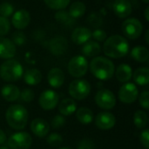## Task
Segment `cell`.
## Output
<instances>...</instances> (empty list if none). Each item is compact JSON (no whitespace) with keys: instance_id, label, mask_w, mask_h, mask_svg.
I'll return each mask as SVG.
<instances>
[{"instance_id":"cell-1","label":"cell","mask_w":149,"mask_h":149,"mask_svg":"<svg viewBox=\"0 0 149 149\" xmlns=\"http://www.w3.org/2000/svg\"><path fill=\"white\" fill-rule=\"evenodd\" d=\"M105 55L112 58H120L127 55L129 43L126 38L120 35H113L105 40L103 45Z\"/></svg>"},{"instance_id":"cell-2","label":"cell","mask_w":149,"mask_h":149,"mask_svg":"<svg viewBox=\"0 0 149 149\" xmlns=\"http://www.w3.org/2000/svg\"><path fill=\"white\" fill-rule=\"evenodd\" d=\"M89 66L92 74L100 80L110 79L114 74L115 67L113 63L105 57H94Z\"/></svg>"},{"instance_id":"cell-3","label":"cell","mask_w":149,"mask_h":149,"mask_svg":"<svg viewBox=\"0 0 149 149\" xmlns=\"http://www.w3.org/2000/svg\"><path fill=\"white\" fill-rule=\"evenodd\" d=\"M7 124L15 130L24 129L28 121V112L21 105L10 106L5 113Z\"/></svg>"},{"instance_id":"cell-4","label":"cell","mask_w":149,"mask_h":149,"mask_svg":"<svg viewBox=\"0 0 149 149\" xmlns=\"http://www.w3.org/2000/svg\"><path fill=\"white\" fill-rule=\"evenodd\" d=\"M24 74L22 65L15 59H7L0 66V77L7 82L17 81Z\"/></svg>"},{"instance_id":"cell-5","label":"cell","mask_w":149,"mask_h":149,"mask_svg":"<svg viewBox=\"0 0 149 149\" xmlns=\"http://www.w3.org/2000/svg\"><path fill=\"white\" fill-rule=\"evenodd\" d=\"M69 94L77 100H85L91 93V85L86 79H75L69 85Z\"/></svg>"},{"instance_id":"cell-6","label":"cell","mask_w":149,"mask_h":149,"mask_svg":"<svg viewBox=\"0 0 149 149\" xmlns=\"http://www.w3.org/2000/svg\"><path fill=\"white\" fill-rule=\"evenodd\" d=\"M68 72L74 78H81L86 75L88 69V62L86 57L77 55L72 57L68 63Z\"/></svg>"},{"instance_id":"cell-7","label":"cell","mask_w":149,"mask_h":149,"mask_svg":"<svg viewBox=\"0 0 149 149\" xmlns=\"http://www.w3.org/2000/svg\"><path fill=\"white\" fill-rule=\"evenodd\" d=\"M123 34L129 39H136L141 37L143 31V24L135 17L126 19L121 25Z\"/></svg>"},{"instance_id":"cell-8","label":"cell","mask_w":149,"mask_h":149,"mask_svg":"<svg viewBox=\"0 0 149 149\" xmlns=\"http://www.w3.org/2000/svg\"><path fill=\"white\" fill-rule=\"evenodd\" d=\"M32 143V138L27 132L13 134L8 139V146L10 149H29Z\"/></svg>"},{"instance_id":"cell-9","label":"cell","mask_w":149,"mask_h":149,"mask_svg":"<svg viewBox=\"0 0 149 149\" xmlns=\"http://www.w3.org/2000/svg\"><path fill=\"white\" fill-rule=\"evenodd\" d=\"M95 102L100 108L111 110L116 105V98L112 91L108 89H101L95 95Z\"/></svg>"},{"instance_id":"cell-10","label":"cell","mask_w":149,"mask_h":149,"mask_svg":"<svg viewBox=\"0 0 149 149\" xmlns=\"http://www.w3.org/2000/svg\"><path fill=\"white\" fill-rule=\"evenodd\" d=\"M119 99L122 103L132 104L134 103L138 96L139 90L134 83H125L119 90Z\"/></svg>"},{"instance_id":"cell-11","label":"cell","mask_w":149,"mask_h":149,"mask_svg":"<svg viewBox=\"0 0 149 149\" xmlns=\"http://www.w3.org/2000/svg\"><path fill=\"white\" fill-rule=\"evenodd\" d=\"M58 95L56 92L53 90H45L44 91L38 99V103L39 106L41 107L42 109L50 111L54 109L58 104Z\"/></svg>"},{"instance_id":"cell-12","label":"cell","mask_w":149,"mask_h":149,"mask_svg":"<svg viewBox=\"0 0 149 149\" xmlns=\"http://www.w3.org/2000/svg\"><path fill=\"white\" fill-rule=\"evenodd\" d=\"M68 48L67 39L62 36L55 37L48 42V49L56 56H61L66 52Z\"/></svg>"},{"instance_id":"cell-13","label":"cell","mask_w":149,"mask_h":149,"mask_svg":"<svg viewBox=\"0 0 149 149\" xmlns=\"http://www.w3.org/2000/svg\"><path fill=\"white\" fill-rule=\"evenodd\" d=\"M31 22L30 13L24 9L18 10L12 14L11 24L12 25L18 30L25 29Z\"/></svg>"},{"instance_id":"cell-14","label":"cell","mask_w":149,"mask_h":149,"mask_svg":"<svg viewBox=\"0 0 149 149\" xmlns=\"http://www.w3.org/2000/svg\"><path fill=\"white\" fill-rule=\"evenodd\" d=\"M115 123V116L108 112L100 113L95 118V125L101 130H109L114 127Z\"/></svg>"},{"instance_id":"cell-15","label":"cell","mask_w":149,"mask_h":149,"mask_svg":"<svg viewBox=\"0 0 149 149\" xmlns=\"http://www.w3.org/2000/svg\"><path fill=\"white\" fill-rule=\"evenodd\" d=\"M31 130L34 135L39 138H44L48 135L50 132V125L49 123L41 118L34 119L31 123Z\"/></svg>"},{"instance_id":"cell-16","label":"cell","mask_w":149,"mask_h":149,"mask_svg":"<svg viewBox=\"0 0 149 149\" xmlns=\"http://www.w3.org/2000/svg\"><path fill=\"white\" fill-rule=\"evenodd\" d=\"M17 48L14 43L6 38L0 37V58L10 59L16 55Z\"/></svg>"},{"instance_id":"cell-17","label":"cell","mask_w":149,"mask_h":149,"mask_svg":"<svg viewBox=\"0 0 149 149\" xmlns=\"http://www.w3.org/2000/svg\"><path fill=\"white\" fill-rule=\"evenodd\" d=\"M92 38V31L89 28L86 27H77L73 30L71 38L72 42L76 45H84Z\"/></svg>"},{"instance_id":"cell-18","label":"cell","mask_w":149,"mask_h":149,"mask_svg":"<svg viewBox=\"0 0 149 149\" xmlns=\"http://www.w3.org/2000/svg\"><path fill=\"white\" fill-rule=\"evenodd\" d=\"M113 11L120 18H126L132 13V3L129 0H115L113 3Z\"/></svg>"},{"instance_id":"cell-19","label":"cell","mask_w":149,"mask_h":149,"mask_svg":"<svg viewBox=\"0 0 149 149\" xmlns=\"http://www.w3.org/2000/svg\"><path fill=\"white\" fill-rule=\"evenodd\" d=\"M49 85L53 88H59L65 82V74L63 71L58 67L52 68L49 71L47 75Z\"/></svg>"},{"instance_id":"cell-20","label":"cell","mask_w":149,"mask_h":149,"mask_svg":"<svg viewBox=\"0 0 149 149\" xmlns=\"http://www.w3.org/2000/svg\"><path fill=\"white\" fill-rule=\"evenodd\" d=\"M1 95L4 100L8 102H13L19 99L20 91L18 87L14 85H5L1 89Z\"/></svg>"},{"instance_id":"cell-21","label":"cell","mask_w":149,"mask_h":149,"mask_svg":"<svg viewBox=\"0 0 149 149\" xmlns=\"http://www.w3.org/2000/svg\"><path fill=\"white\" fill-rule=\"evenodd\" d=\"M58 111L63 116H70L77 111V103L73 99H65L58 104Z\"/></svg>"},{"instance_id":"cell-22","label":"cell","mask_w":149,"mask_h":149,"mask_svg":"<svg viewBox=\"0 0 149 149\" xmlns=\"http://www.w3.org/2000/svg\"><path fill=\"white\" fill-rule=\"evenodd\" d=\"M24 80L29 86H36L42 80V73L39 70L32 68L28 69L24 73Z\"/></svg>"},{"instance_id":"cell-23","label":"cell","mask_w":149,"mask_h":149,"mask_svg":"<svg viewBox=\"0 0 149 149\" xmlns=\"http://www.w3.org/2000/svg\"><path fill=\"white\" fill-rule=\"evenodd\" d=\"M81 51L86 57H97L101 52V46L98 42L89 40L84 44Z\"/></svg>"},{"instance_id":"cell-24","label":"cell","mask_w":149,"mask_h":149,"mask_svg":"<svg viewBox=\"0 0 149 149\" xmlns=\"http://www.w3.org/2000/svg\"><path fill=\"white\" fill-rule=\"evenodd\" d=\"M133 76V70L130 65L121 64L116 69V78L121 83H127Z\"/></svg>"},{"instance_id":"cell-25","label":"cell","mask_w":149,"mask_h":149,"mask_svg":"<svg viewBox=\"0 0 149 149\" xmlns=\"http://www.w3.org/2000/svg\"><path fill=\"white\" fill-rule=\"evenodd\" d=\"M134 82L139 86H147L149 82V70L148 67H140L133 73Z\"/></svg>"},{"instance_id":"cell-26","label":"cell","mask_w":149,"mask_h":149,"mask_svg":"<svg viewBox=\"0 0 149 149\" xmlns=\"http://www.w3.org/2000/svg\"><path fill=\"white\" fill-rule=\"evenodd\" d=\"M132 58L139 63H145L148 60L149 52L147 47L142 45H138L133 48L131 51Z\"/></svg>"},{"instance_id":"cell-27","label":"cell","mask_w":149,"mask_h":149,"mask_svg":"<svg viewBox=\"0 0 149 149\" xmlns=\"http://www.w3.org/2000/svg\"><path fill=\"white\" fill-rule=\"evenodd\" d=\"M76 117L80 123L88 125L93 120V113L87 107H80L76 111Z\"/></svg>"},{"instance_id":"cell-28","label":"cell","mask_w":149,"mask_h":149,"mask_svg":"<svg viewBox=\"0 0 149 149\" xmlns=\"http://www.w3.org/2000/svg\"><path fill=\"white\" fill-rule=\"evenodd\" d=\"M86 10V4L82 2H74L70 5L68 14L72 18H78L82 17Z\"/></svg>"},{"instance_id":"cell-29","label":"cell","mask_w":149,"mask_h":149,"mask_svg":"<svg viewBox=\"0 0 149 149\" xmlns=\"http://www.w3.org/2000/svg\"><path fill=\"white\" fill-rule=\"evenodd\" d=\"M148 114L144 111L138 110L134 113V123L139 129L145 128L148 125Z\"/></svg>"},{"instance_id":"cell-30","label":"cell","mask_w":149,"mask_h":149,"mask_svg":"<svg viewBox=\"0 0 149 149\" xmlns=\"http://www.w3.org/2000/svg\"><path fill=\"white\" fill-rule=\"evenodd\" d=\"M71 0H44L45 3L52 10H60L65 9Z\"/></svg>"},{"instance_id":"cell-31","label":"cell","mask_w":149,"mask_h":149,"mask_svg":"<svg viewBox=\"0 0 149 149\" xmlns=\"http://www.w3.org/2000/svg\"><path fill=\"white\" fill-rule=\"evenodd\" d=\"M14 13V7L8 2H3L0 4V15L3 17H9Z\"/></svg>"},{"instance_id":"cell-32","label":"cell","mask_w":149,"mask_h":149,"mask_svg":"<svg viewBox=\"0 0 149 149\" xmlns=\"http://www.w3.org/2000/svg\"><path fill=\"white\" fill-rule=\"evenodd\" d=\"M46 141L52 147H58V146H60L62 144L63 138L59 134L52 133V134L48 135V137L46 139Z\"/></svg>"},{"instance_id":"cell-33","label":"cell","mask_w":149,"mask_h":149,"mask_svg":"<svg viewBox=\"0 0 149 149\" xmlns=\"http://www.w3.org/2000/svg\"><path fill=\"white\" fill-rule=\"evenodd\" d=\"M10 30V23L8 18L0 16V37H3L9 33Z\"/></svg>"},{"instance_id":"cell-34","label":"cell","mask_w":149,"mask_h":149,"mask_svg":"<svg viewBox=\"0 0 149 149\" xmlns=\"http://www.w3.org/2000/svg\"><path fill=\"white\" fill-rule=\"evenodd\" d=\"M19 98L24 102H31L34 100V92L30 88L24 89L22 92H20Z\"/></svg>"},{"instance_id":"cell-35","label":"cell","mask_w":149,"mask_h":149,"mask_svg":"<svg viewBox=\"0 0 149 149\" xmlns=\"http://www.w3.org/2000/svg\"><path fill=\"white\" fill-rule=\"evenodd\" d=\"M15 45H23L26 42V37L24 32L22 31H16L12 35L11 40Z\"/></svg>"},{"instance_id":"cell-36","label":"cell","mask_w":149,"mask_h":149,"mask_svg":"<svg viewBox=\"0 0 149 149\" xmlns=\"http://www.w3.org/2000/svg\"><path fill=\"white\" fill-rule=\"evenodd\" d=\"M65 124V119L61 114H58V115L54 116L51 122V126L53 129H59Z\"/></svg>"},{"instance_id":"cell-37","label":"cell","mask_w":149,"mask_h":149,"mask_svg":"<svg viewBox=\"0 0 149 149\" xmlns=\"http://www.w3.org/2000/svg\"><path fill=\"white\" fill-rule=\"evenodd\" d=\"M92 37L94 40H96V42H103L107 39V34L102 29H96L92 31Z\"/></svg>"},{"instance_id":"cell-38","label":"cell","mask_w":149,"mask_h":149,"mask_svg":"<svg viewBox=\"0 0 149 149\" xmlns=\"http://www.w3.org/2000/svg\"><path fill=\"white\" fill-rule=\"evenodd\" d=\"M139 102L140 105L146 110L149 109V92L144 91L139 96Z\"/></svg>"},{"instance_id":"cell-39","label":"cell","mask_w":149,"mask_h":149,"mask_svg":"<svg viewBox=\"0 0 149 149\" xmlns=\"http://www.w3.org/2000/svg\"><path fill=\"white\" fill-rule=\"evenodd\" d=\"M55 18H56V20L58 22H60V23H64L65 24V23L68 22L70 20V18H72V17L69 16L68 12H66L64 10H60L58 12H56Z\"/></svg>"},{"instance_id":"cell-40","label":"cell","mask_w":149,"mask_h":149,"mask_svg":"<svg viewBox=\"0 0 149 149\" xmlns=\"http://www.w3.org/2000/svg\"><path fill=\"white\" fill-rule=\"evenodd\" d=\"M95 145L93 141L90 139H84L82 140L79 145H78V149H94Z\"/></svg>"},{"instance_id":"cell-41","label":"cell","mask_w":149,"mask_h":149,"mask_svg":"<svg viewBox=\"0 0 149 149\" xmlns=\"http://www.w3.org/2000/svg\"><path fill=\"white\" fill-rule=\"evenodd\" d=\"M140 141L141 145L146 149L149 148V131L148 129H145L142 131L140 136Z\"/></svg>"},{"instance_id":"cell-42","label":"cell","mask_w":149,"mask_h":149,"mask_svg":"<svg viewBox=\"0 0 149 149\" xmlns=\"http://www.w3.org/2000/svg\"><path fill=\"white\" fill-rule=\"evenodd\" d=\"M5 141H6V134L2 129H0V146L3 145Z\"/></svg>"},{"instance_id":"cell-43","label":"cell","mask_w":149,"mask_h":149,"mask_svg":"<svg viewBox=\"0 0 149 149\" xmlns=\"http://www.w3.org/2000/svg\"><path fill=\"white\" fill-rule=\"evenodd\" d=\"M144 15H145V18L147 21H149V8L147 7L146 10H145V12H144Z\"/></svg>"},{"instance_id":"cell-44","label":"cell","mask_w":149,"mask_h":149,"mask_svg":"<svg viewBox=\"0 0 149 149\" xmlns=\"http://www.w3.org/2000/svg\"><path fill=\"white\" fill-rule=\"evenodd\" d=\"M148 36H149V30H147V31H146V33H145V37H146V42H147V44H149Z\"/></svg>"},{"instance_id":"cell-45","label":"cell","mask_w":149,"mask_h":149,"mask_svg":"<svg viewBox=\"0 0 149 149\" xmlns=\"http://www.w3.org/2000/svg\"><path fill=\"white\" fill-rule=\"evenodd\" d=\"M0 149H9V148L4 147V146H2V147H0Z\"/></svg>"},{"instance_id":"cell-46","label":"cell","mask_w":149,"mask_h":149,"mask_svg":"<svg viewBox=\"0 0 149 149\" xmlns=\"http://www.w3.org/2000/svg\"><path fill=\"white\" fill-rule=\"evenodd\" d=\"M142 2H144L145 3H148L149 0H142Z\"/></svg>"},{"instance_id":"cell-47","label":"cell","mask_w":149,"mask_h":149,"mask_svg":"<svg viewBox=\"0 0 149 149\" xmlns=\"http://www.w3.org/2000/svg\"><path fill=\"white\" fill-rule=\"evenodd\" d=\"M59 149H72V148H59Z\"/></svg>"}]
</instances>
